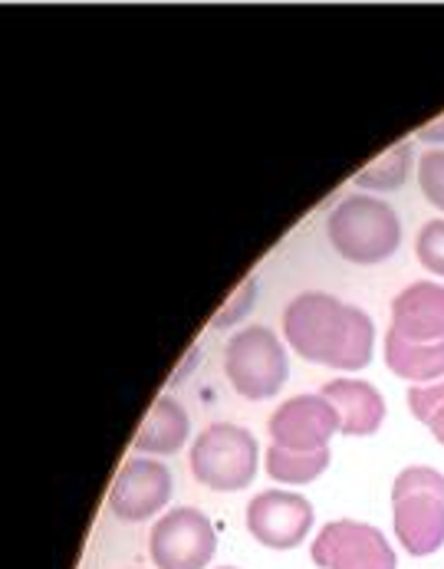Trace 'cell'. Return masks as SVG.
Instances as JSON below:
<instances>
[{
    "mask_svg": "<svg viewBox=\"0 0 444 569\" xmlns=\"http://www.w3.org/2000/svg\"><path fill=\"white\" fill-rule=\"evenodd\" d=\"M326 238L336 247V253L353 263H379L398 250L402 224L389 201L372 194H350L330 214Z\"/></svg>",
    "mask_w": 444,
    "mask_h": 569,
    "instance_id": "cell-3",
    "label": "cell"
},
{
    "mask_svg": "<svg viewBox=\"0 0 444 569\" xmlns=\"http://www.w3.org/2000/svg\"><path fill=\"white\" fill-rule=\"evenodd\" d=\"M330 465V448L320 451H290L280 445L266 448V475L280 485H310Z\"/></svg>",
    "mask_w": 444,
    "mask_h": 569,
    "instance_id": "cell-15",
    "label": "cell"
},
{
    "mask_svg": "<svg viewBox=\"0 0 444 569\" xmlns=\"http://www.w3.org/2000/svg\"><path fill=\"white\" fill-rule=\"evenodd\" d=\"M221 569H234V567H221Z\"/></svg>",
    "mask_w": 444,
    "mask_h": 569,
    "instance_id": "cell-22",
    "label": "cell"
},
{
    "mask_svg": "<svg viewBox=\"0 0 444 569\" xmlns=\"http://www.w3.org/2000/svg\"><path fill=\"white\" fill-rule=\"evenodd\" d=\"M184 441H188V411L178 406L175 399L162 396L152 406V411L145 415L139 435L132 438V448L155 455V458H165V455H175Z\"/></svg>",
    "mask_w": 444,
    "mask_h": 569,
    "instance_id": "cell-13",
    "label": "cell"
},
{
    "mask_svg": "<svg viewBox=\"0 0 444 569\" xmlns=\"http://www.w3.org/2000/svg\"><path fill=\"white\" fill-rule=\"evenodd\" d=\"M395 537L412 557H432L444 547V475L435 468H405L392 485Z\"/></svg>",
    "mask_w": 444,
    "mask_h": 569,
    "instance_id": "cell-2",
    "label": "cell"
},
{
    "mask_svg": "<svg viewBox=\"0 0 444 569\" xmlns=\"http://www.w3.org/2000/svg\"><path fill=\"white\" fill-rule=\"evenodd\" d=\"M418 139H425V142H444V116L435 119V122H428V126H422L418 129Z\"/></svg>",
    "mask_w": 444,
    "mask_h": 569,
    "instance_id": "cell-21",
    "label": "cell"
},
{
    "mask_svg": "<svg viewBox=\"0 0 444 569\" xmlns=\"http://www.w3.org/2000/svg\"><path fill=\"white\" fill-rule=\"evenodd\" d=\"M313 563L320 569H395V550L369 523L333 520L313 540Z\"/></svg>",
    "mask_w": 444,
    "mask_h": 569,
    "instance_id": "cell-7",
    "label": "cell"
},
{
    "mask_svg": "<svg viewBox=\"0 0 444 569\" xmlns=\"http://www.w3.org/2000/svg\"><path fill=\"white\" fill-rule=\"evenodd\" d=\"M313 507L290 490H264L248 503V530L270 550H293L310 537Z\"/></svg>",
    "mask_w": 444,
    "mask_h": 569,
    "instance_id": "cell-9",
    "label": "cell"
},
{
    "mask_svg": "<svg viewBox=\"0 0 444 569\" xmlns=\"http://www.w3.org/2000/svg\"><path fill=\"white\" fill-rule=\"evenodd\" d=\"M266 431L280 448L320 451L330 448V438L336 431H343V418L323 396H296L270 415Z\"/></svg>",
    "mask_w": 444,
    "mask_h": 569,
    "instance_id": "cell-8",
    "label": "cell"
},
{
    "mask_svg": "<svg viewBox=\"0 0 444 569\" xmlns=\"http://www.w3.org/2000/svg\"><path fill=\"white\" fill-rule=\"evenodd\" d=\"M320 396L340 411L343 435H375L385 418V399L375 386L355 379H333L320 389Z\"/></svg>",
    "mask_w": 444,
    "mask_h": 569,
    "instance_id": "cell-12",
    "label": "cell"
},
{
    "mask_svg": "<svg viewBox=\"0 0 444 569\" xmlns=\"http://www.w3.org/2000/svg\"><path fill=\"white\" fill-rule=\"evenodd\" d=\"M392 332L408 342H442L444 339V287L418 280L405 287L392 303Z\"/></svg>",
    "mask_w": 444,
    "mask_h": 569,
    "instance_id": "cell-11",
    "label": "cell"
},
{
    "mask_svg": "<svg viewBox=\"0 0 444 569\" xmlns=\"http://www.w3.org/2000/svg\"><path fill=\"white\" fill-rule=\"evenodd\" d=\"M172 497V471L152 458H132L119 468L115 485L109 490V510L119 520H149Z\"/></svg>",
    "mask_w": 444,
    "mask_h": 569,
    "instance_id": "cell-10",
    "label": "cell"
},
{
    "mask_svg": "<svg viewBox=\"0 0 444 569\" xmlns=\"http://www.w3.org/2000/svg\"><path fill=\"white\" fill-rule=\"evenodd\" d=\"M385 366L398 379H408V382H438L444 379V339L442 342H408L389 329Z\"/></svg>",
    "mask_w": 444,
    "mask_h": 569,
    "instance_id": "cell-14",
    "label": "cell"
},
{
    "mask_svg": "<svg viewBox=\"0 0 444 569\" xmlns=\"http://www.w3.org/2000/svg\"><path fill=\"white\" fill-rule=\"evenodd\" d=\"M418 184H422V194L444 211V152L442 149H432L418 159Z\"/></svg>",
    "mask_w": 444,
    "mask_h": 569,
    "instance_id": "cell-18",
    "label": "cell"
},
{
    "mask_svg": "<svg viewBox=\"0 0 444 569\" xmlns=\"http://www.w3.org/2000/svg\"><path fill=\"white\" fill-rule=\"evenodd\" d=\"M251 297H254V280H244L241 283V290L231 297V303L214 317V326H228V323H238L248 310H251Z\"/></svg>",
    "mask_w": 444,
    "mask_h": 569,
    "instance_id": "cell-20",
    "label": "cell"
},
{
    "mask_svg": "<svg viewBox=\"0 0 444 569\" xmlns=\"http://www.w3.org/2000/svg\"><path fill=\"white\" fill-rule=\"evenodd\" d=\"M224 372L238 396L251 402L273 399L290 376L280 336L270 326H244L224 349Z\"/></svg>",
    "mask_w": 444,
    "mask_h": 569,
    "instance_id": "cell-4",
    "label": "cell"
},
{
    "mask_svg": "<svg viewBox=\"0 0 444 569\" xmlns=\"http://www.w3.org/2000/svg\"><path fill=\"white\" fill-rule=\"evenodd\" d=\"M218 550L211 520L198 507L169 510L149 537V557L159 569H204Z\"/></svg>",
    "mask_w": 444,
    "mask_h": 569,
    "instance_id": "cell-6",
    "label": "cell"
},
{
    "mask_svg": "<svg viewBox=\"0 0 444 569\" xmlns=\"http://www.w3.org/2000/svg\"><path fill=\"white\" fill-rule=\"evenodd\" d=\"M408 168H412V142H398L395 149L379 156L369 168H362L355 174V184L369 188V191H392L408 178Z\"/></svg>",
    "mask_w": 444,
    "mask_h": 569,
    "instance_id": "cell-16",
    "label": "cell"
},
{
    "mask_svg": "<svg viewBox=\"0 0 444 569\" xmlns=\"http://www.w3.org/2000/svg\"><path fill=\"white\" fill-rule=\"evenodd\" d=\"M191 471L211 490H244L258 478V438L231 421L204 428L191 448Z\"/></svg>",
    "mask_w": 444,
    "mask_h": 569,
    "instance_id": "cell-5",
    "label": "cell"
},
{
    "mask_svg": "<svg viewBox=\"0 0 444 569\" xmlns=\"http://www.w3.org/2000/svg\"><path fill=\"white\" fill-rule=\"evenodd\" d=\"M408 408L418 421L432 428V435L444 445V379L428 386H412L408 389Z\"/></svg>",
    "mask_w": 444,
    "mask_h": 569,
    "instance_id": "cell-17",
    "label": "cell"
},
{
    "mask_svg": "<svg viewBox=\"0 0 444 569\" xmlns=\"http://www.w3.org/2000/svg\"><path fill=\"white\" fill-rule=\"evenodd\" d=\"M418 260L428 273H442L444 277V221H428L422 231H418Z\"/></svg>",
    "mask_w": 444,
    "mask_h": 569,
    "instance_id": "cell-19",
    "label": "cell"
},
{
    "mask_svg": "<svg viewBox=\"0 0 444 569\" xmlns=\"http://www.w3.org/2000/svg\"><path fill=\"white\" fill-rule=\"evenodd\" d=\"M283 336L296 356L330 369L355 372L369 366L375 329L372 320L330 293H300L283 313Z\"/></svg>",
    "mask_w": 444,
    "mask_h": 569,
    "instance_id": "cell-1",
    "label": "cell"
}]
</instances>
